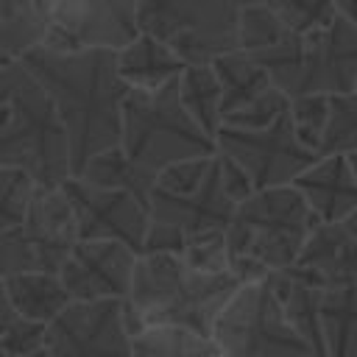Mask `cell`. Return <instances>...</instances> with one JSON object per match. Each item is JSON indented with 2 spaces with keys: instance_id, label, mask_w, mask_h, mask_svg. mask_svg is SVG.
<instances>
[{
  "instance_id": "obj_19",
  "label": "cell",
  "mask_w": 357,
  "mask_h": 357,
  "mask_svg": "<svg viewBox=\"0 0 357 357\" xmlns=\"http://www.w3.org/2000/svg\"><path fill=\"white\" fill-rule=\"evenodd\" d=\"M3 287L11 301V310L39 324H50L59 312H64L73 304L59 273H45V271L14 273L3 279Z\"/></svg>"
},
{
  "instance_id": "obj_31",
  "label": "cell",
  "mask_w": 357,
  "mask_h": 357,
  "mask_svg": "<svg viewBox=\"0 0 357 357\" xmlns=\"http://www.w3.org/2000/svg\"><path fill=\"white\" fill-rule=\"evenodd\" d=\"M33 192L36 184L28 173L14 167H0V234L25 220Z\"/></svg>"
},
{
  "instance_id": "obj_6",
  "label": "cell",
  "mask_w": 357,
  "mask_h": 357,
  "mask_svg": "<svg viewBox=\"0 0 357 357\" xmlns=\"http://www.w3.org/2000/svg\"><path fill=\"white\" fill-rule=\"evenodd\" d=\"M254 59L287 98L357 89V22L340 14L332 25L307 36L290 33Z\"/></svg>"
},
{
  "instance_id": "obj_36",
  "label": "cell",
  "mask_w": 357,
  "mask_h": 357,
  "mask_svg": "<svg viewBox=\"0 0 357 357\" xmlns=\"http://www.w3.org/2000/svg\"><path fill=\"white\" fill-rule=\"evenodd\" d=\"M184 240L187 237L178 229L165 226V223H156V220L148 218V229H145L139 254H181Z\"/></svg>"
},
{
  "instance_id": "obj_43",
  "label": "cell",
  "mask_w": 357,
  "mask_h": 357,
  "mask_svg": "<svg viewBox=\"0 0 357 357\" xmlns=\"http://www.w3.org/2000/svg\"><path fill=\"white\" fill-rule=\"evenodd\" d=\"M346 162H349L351 176H354V181H357V153H349V156H346Z\"/></svg>"
},
{
  "instance_id": "obj_30",
  "label": "cell",
  "mask_w": 357,
  "mask_h": 357,
  "mask_svg": "<svg viewBox=\"0 0 357 357\" xmlns=\"http://www.w3.org/2000/svg\"><path fill=\"white\" fill-rule=\"evenodd\" d=\"M178 257L198 273H229L226 229H204V231L187 234Z\"/></svg>"
},
{
  "instance_id": "obj_35",
  "label": "cell",
  "mask_w": 357,
  "mask_h": 357,
  "mask_svg": "<svg viewBox=\"0 0 357 357\" xmlns=\"http://www.w3.org/2000/svg\"><path fill=\"white\" fill-rule=\"evenodd\" d=\"M45 340H47V324L14 315L11 324L6 326V332L0 335V354L25 357V354H33V351L45 349Z\"/></svg>"
},
{
  "instance_id": "obj_4",
  "label": "cell",
  "mask_w": 357,
  "mask_h": 357,
  "mask_svg": "<svg viewBox=\"0 0 357 357\" xmlns=\"http://www.w3.org/2000/svg\"><path fill=\"white\" fill-rule=\"evenodd\" d=\"M120 148L153 176L178 159L215 153V142L192 123L178 100V78L153 92L126 89L120 109Z\"/></svg>"
},
{
  "instance_id": "obj_22",
  "label": "cell",
  "mask_w": 357,
  "mask_h": 357,
  "mask_svg": "<svg viewBox=\"0 0 357 357\" xmlns=\"http://www.w3.org/2000/svg\"><path fill=\"white\" fill-rule=\"evenodd\" d=\"M178 100L192 123L215 142V134L223 126V100L220 84L209 64H187L178 75Z\"/></svg>"
},
{
  "instance_id": "obj_41",
  "label": "cell",
  "mask_w": 357,
  "mask_h": 357,
  "mask_svg": "<svg viewBox=\"0 0 357 357\" xmlns=\"http://www.w3.org/2000/svg\"><path fill=\"white\" fill-rule=\"evenodd\" d=\"M340 223H343V226L349 229V234H351V237L357 240V209H354V212H349V215H346V218H343Z\"/></svg>"
},
{
  "instance_id": "obj_23",
  "label": "cell",
  "mask_w": 357,
  "mask_h": 357,
  "mask_svg": "<svg viewBox=\"0 0 357 357\" xmlns=\"http://www.w3.org/2000/svg\"><path fill=\"white\" fill-rule=\"evenodd\" d=\"M78 178L95 184V187H109V190H126L131 192L137 201H142L148 206V198H151V190H153V181L156 176L142 170L137 162H131L123 148H109L103 153H95L84 170L78 173Z\"/></svg>"
},
{
  "instance_id": "obj_14",
  "label": "cell",
  "mask_w": 357,
  "mask_h": 357,
  "mask_svg": "<svg viewBox=\"0 0 357 357\" xmlns=\"http://www.w3.org/2000/svg\"><path fill=\"white\" fill-rule=\"evenodd\" d=\"M137 251L114 240H78L59 279L73 301H123L131 287Z\"/></svg>"
},
{
  "instance_id": "obj_2",
  "label": "cell",
  "mask_w": 357,
  "mask_h": 357,
  "mask_svg": "<svg viewBox=\"0 0 357 357\" xmlns=\"http://www.w3.org/2000/svg\"><path fill=\"white\" fill-rule=\"evenodd\" d=\"M240 282L231 273H198L178 254H137L120 318L128 337L148 326H184L212 335V324Z\"/></svg>"
},
{
  "instance_id": "obj_45",
  "label": "cell",
  "mask_w": 357,
  "mask_h": 357,
  "mask_svg": "<svg viewBox=\"0 0 357 357\" xmlns=\"http://www.w3.org/2000/svg\"><path fill=\"white\" fill-rule=\"evenodd\" d=\"M25 357H47V351H45V349H39V351H33V354H25Z\"/></svg>"
},
{
  "instance_id": "obj_9",
  "label": "cell",
  "mask_w": 357,
  "mask_h": 357,
  "mask_svg": "<svg viewBox=\"0 0 357 357\" xmlns=\"http://www.w3.org/2000/svg\"><path fill=\"white\" fill-rule=\"evenodd\" d=\"M78 226L61 187H36L25 220L0 234V279L14 273H59L73 245Z\"/></svg>"
},
{
  "instance_id": "obj_11",
  "label": "cell",
  "mask_w": 357,
  "mask_h": 357,
  "mask_svg": "<svg viewBox=\"0 0 357 357\" xmlns=\"http://www.w3.org/2000/svg\"><path fill=\"white\" fill-rule=\"evenodd\" d=\"M139 0H53L42 47L47 50H120L137 33Z\"/></svg>"
},
{
  "instance_id": "obj_5",
  "label": "cell",
  "mask_w": 357,
  "mask_h": 357,
  "mask_svg": "<svg viewBox=\"0 0 357 357\" xmlns=\"http://www.w3.org/2000/svg\"><path fill=\"white\" fill-rule=\"evenodd\" d=\"M0 167L28 173L36 187H61L73 176L67 131L22 61L14 70L11 114L0 131Z\"/></svg>"
},
{
  "instance_id": "obj_42",
  "label": "cell",
  "mask_w": 357,
  "mask_h": 357,
  "mask_svg": "<svg viewBox=\"0 0 357 357\" xmlns=\"http://www.w3.org/2000/svg\"><path fill=\"white\" fill-rule=\"evenodd\" d=\"M262 3H268V0H229V6L237 11V8H245V6H262Z\"/></svg>"
},
{
  "instance_id": "obj_12",
  "label": "cell",
  "mask_w": 357,
  "mask_h": 357,
  "mask_svg": "<svg viewBox=\"0 0 357 357\" xmlns=\"http://www.w3.org/2000/svg\"><path fill=\"white\" fill-rule=\"evenodd\" d=\"M78 226V240H114L139 254L148 229V206L126 190L95 187L78 176L61 184Z\"/></svg>"
},
{
  "instance_id": "obj_39",
  "label": "cell",
  "mask_w": 357,
  "mask_h": 357,
  "mask_svg": "<svg viewBox=\"0 0 357 357\" xmlns=\"http://www.w3.org/2000/svg\"><path fill=\"white\" fill-rule=\"evenodd\" d=\"M17 312L11 310V301H8V296H6V287H3V279H0V335L6 332V326L11 324V318H14Z\"/></svg>"
},
{
  "instance_id": "obj_13",
  "label": "cell",
  "mask_w": 357,
  "mask_h": 357,
  "mask_svg": "<svg viewBox=\"0 0 357 357\" xmlns=\"http://www.w3.org/2000/svg\"><path fill=\"white\" fill-rule=\"evenodd\" d=\"M47 357H131L120 301H73L47 324Z\"/></svg>"
},
{
  "instance_id": "obj_33",
  "label": "cell",
  "mask_w": 357,
  "mask_h": 357,
  "mask_svg": "<svg viewBox=\"0 0 357 357\" xmlns=\"http://www.w3.org/2000/svg\"><path fill=\"white\" fill-rule=\"evenodd\" d=\"M212 159H215V153L212 156H195V159H178V162H173L156 173L153 187L162 192H170V195H187V192L201 187V181L206 178V173L212 167Z\"/></svg>"
},
{
  "instance_id": "obj_16",
  "label": "cell",
  "mask_w": 357,
  "mask_h": 357,
  "mask_svg": "<svg viewBox=\"0 0 357 357\" xmlns=\"http://www.w3.org/2000/svg\"><path fill=\"white\" fill-rule=\"evenodd\" d=\"M287 273L321 293L357 284V240L343 223H318Z\"/></svg>"
},
{
  "instance_id": "obj_3",
  "label": "cell",
  "mask_w": 357,
  "mask_h": 357,
  "mask_svg": "<svg viewBox=\"0 0 357 357\" xmlns=\"http://www.w3.org/2000/svg\"><path fill=\"white\" fill-rule=\"evenodd\" d=\"M318 223L293 184L254 190L234 206L226 226L229 273L240 284H248L287 271Z\"/></svg>"
},
{
  "instance_id": "obj_32",
  "label": "cell",
  "mask_w": 357,
  "mask_h": 357,
  "mask_svg": "<svg viewBox=\"0 0 357 357\" xmlns=\"http://www.w3.org/2000/svg\"><path fill=\"white\" fill-rule=\"evenodd\" d=\"M326 112H329V95H298V98H290L287 103L293 134L298 137L301 145H307L315 153H318L321 134L326 126Z\"/></svg>"
},
{
  "instance_id": "obj_46",
  "label": "cell",
  "mask_w": 357,
  "mask_h": 357,
  "mask_svg": "<svg viewBox=\"0 0 357 357\" xmlns=\"http://www.w3.org/2000/svg\"><path fill=\"white\" fill-rule=\"evenodd\" d=\"M8 61H11V59H8V56H6V53H3V50H0V67H6V64H8Z\"/></svg>"
},
{
  "instance_id": "obj_1",
  "label": "cell",
  "mask_w": 357,
  "mask_h": 357,
  "mask_svg": "<svg viewBox=\"0 0 357 357\" xmlns=\"http://www.w3.org/2000/svg\"><path fill=\"white\" fill-rule=\"evenodd\" d=\"M17 61L45 89L67 131L73 176L95 153L120 145V109L128 86L117 75L114 50H47L39 45Z\"/></svg>"
},
{
  "instance_id": "obj_27",
  "label": "cell",
  "mask_w": 357,
  "mask_h": 357,
  "mask_svg": "<svg viewBox=\"0 0 357 357\" xmlns=\"http://www.w3.org/2000/svg\"><path fill=\"white\" fill-rule=\"evenodd\" d=\"M357 153V89L329 95L326 126L321 134L318 156Z\"/></svg>"
},
{
  "instance_id": "obj_8",
  "label": "cell",
  "mask_w": 357,
  "mask_h": 357,
  "mask_svg": "<svg viewBox=\"0 0 357 357\" xmlns=\"http://www.w3.org/2000/svg\"><path fill=\"white\" fill-rule=\"evenodd\" d=\"M237 11L229 0H139L137 25L165 42L184 64H212L237 50Z\"/></svg>"
},
{
  "instance_id": "obj_21",
  "label": "cell",
  "mask_w": 357,
  "mask_h": 357,
  "mask_svg": "<svg viewBox=\"0 0 357 357\" xmlns=\"http://www.w3.org/2000/svg\"><path fill=\"white\" fill-rule=\"evenodd\" d=\"M209 67L220 84L223 117L245 109L248 103H254L259 95H265L273 86L268 70L254 56H248L243 50H229V53L218 56Z\"/></svg>"
},
{
  "instance_id": "obj_7",
  "label": "cell",
  "mask_w": 357,
  "mask_h": 357,
  "mask_svg": "<svg viewBox=\"0 0 357 357\" xmlns=\"http://www.w3.org/2000/svg\"><path fill=\"white\" fill-rule=\"evenodd\" d=\"M212 340L223 357H315L290 326L271 273L237 287L212 324Z\"/></svg>"
},
{
  "instance_id": "obj_20",
  "label": "cell",
  "mask_w": 357,
  "mask_h": 357,
  "mask_svg": "<svg viewBox=\"0 0 357 357\" xmlns=\"http://www.w3.org/2000/svg\"><path fill=\"white\" fill-rule=\"evenodd\" d=\"M273 290L282 301V310L296 329V335L312 349L315 357H329L326 354V337H324V324H321V290L298 282L287 271L271 273Z\"/></svg>"
},
{
  "instance_id": "obj_26",
  "label": "cell",
  "mask_w": 357,
  "mask_h": 357,
  "mask_svg": "<svg viewBox=\"0 0 357 357\" xmlns=\"http://www.w3.org/2000/svg\"><path fill=\"white\" fill-rule=\"evenodd\" d=\"M47 17L33 0H0V50L17 61L45 39Z\"/></svg>"
},
{
  "instance_id": "obj_29",
  "label": "cell",
  "mask_w": 357,
  "mask_h": 357,
  "mask_svg": "<svg viewBox=\"0 0 357 357\" xmlns=\"http://www.w3.org/2000/svg\"><path fill=\"white\" fill-rule=\"evenodd\" d=\"M268 6L293 36L315 33L340 17L332 0H268Z\"/></svg>"
},
{
  "instance_id": "obj_10",
  "label": "cell",
  "mask_w": 357,
  "mask_h": 357,
  "mask_svg": "<svg viewBox=\"0 0 357 357\" xmlns=\"http://www.w3.org/2000/svg\"><path fill=\"white\" fill-rule=\"evenodd\" d=\"M215 153L231 159L254 184V190L293 184L301 170H307L318 153L298 142L293 134L287 112L265 128H229L220 126L215 134Z\"/></svg>"
},
{
  "instance_id": "obj_34",
  "label": "cell",
  "mask_w": 357,
  "mask_h": 357,
  "mask_svg": "<svg viewBox=\"0 0 357 357\" xmlns=\"http://www.w3.org/2000/svg\"><path fill=\"white\" fill-rule=\"evenodd\" d=\"M287 103H290V98L284 92H279L276 86H271L265 95H259L245 109L226 114L223 117V126H229V128H245V131L265 128V126H271L276 117H282L287 112Z\"/></svg>"
},
{
  "instance_id": "obj_44",
  "label": "cell",
  "mask_w": 357,
  "mask_h": 357,
  "mask_svg": "<svg viewBox=\"0 0 357 357\" xmlns=\"http://www.w3.org/2000/svg\"><path fill=\"white\" fill-rule=\"evenodd\" d=\"M33 3H36V8H39L45 17H47V11H50V3H53V0H33Z\"/></svg>"
},
{
  "instance_id": "obj_38",
  "label": "cell",
  "mask_w": 357,
  "mask_h": 357,
  "mask_svg": "<svg viewBox=\"0 0 357 357\" xmlns=\"http://www.w3.org/2000/svg\"><path fill=\"white\" fill-rule=\"evenodd\" d=\"M14 70H17V61H8L6 67H0V131L6 128V123H8V114H11Z\"/></svg>"
},
{
  "instance_id": "obj_37",
  "label": "cell",
  "mask_w": 357,
  "mask_h": 357,
  "mask_svg": "<svg viewBox=\"0 0 357 357\" xmlns=\"http://www.w3.org/2000/svg\"><path fill=\"white\" fill-rule=\"evenodd\" d=\"M218 170H220V184H223V192L234 201V206L240 204V201H245L251 192H254V184H251V178L231 162V159H226V156H220L218 153Z\"/></svg>"
},
{
  "instance_id": "obj_17",
  "label": "cell",
  "mask_w": 357,
  "mask_h": 357,
  "mask_svg": "<svg viewBox=\"0 0 357 357\" xmlns=\"http://www.w3.org/2000/svg\"><path fill=\"white\" fill-rule=\"evenodd\" d=\"M293 187L304 195L307 206L321 223H340L357 209V181L346 156H318L296 176Z\"/></svg>"
},
{
  "instance_id": "obj_15",
  "label": "cell",
  "mask_w": 357,
  "mask_h": 357,
  "mask_svg": "<svg viewBox=\"0 0 357 357\" xmlns=\"http://www.w3.org/2000/svg\"><path fill=\"white\" fill-rule=\"evenodd\" d=\"M234 212V201L223 192L220 170H218V153L212 159V167L198 190L187 195H170L162 190H151L148 198V218L165 226L178 229L184 237L204 231V229H226Z\"/></svg>"
},
{
  "instance_id": "obj_25",
  "label": "cell",
  "mask_w": 357,
  "mask_h": 357,
  "mask_svg": "<svg viewBox=\"0 0 357 357\" xmlns=\"http://www.w3.org/2000/svg\"><path fill=\"white\" fill-rule=\"evenodd\" d=\"M131 357H223L212 335L184 326H148L131 337Z\"/></svg>"
},
{
  "instance_id": "obj_28",
  "label": "cell",
  "mask_w": 357,
  "mask_h": 357,
  "mask_svg": "<svg viewBox=\"0 0 357 357\" xmlns=\"http://www.w3.org/2000/svg\"><path fill=\"white\" fill-rule=\"evenodd\" d=\"M234 31H237V50L248 56H259L290 36V31L282 25V20L273 14L268 3L237 8Z\"/></svg>"
},
{
  "instance_id": "obj_40",
  "label": "cell",
  "mask_w": 357,
  "mask_h": 357,
  "mask_svg": "<svg viewBox=\"0 0 357 357\" xmlns=\"http://www.w3.org/2000/svg\"><path fill=\"white\" fill-rule=\"evenodd\" d=\"M332 3L337 6V11H340L343 17H349V20L357 22V0H332Z\"/></svg>"
},
{
  "instance_id": "obj_18",
  "label": "cell",
  "mask_w": 357,
  "mask_h": 357,
  "mask_svg": "<svg viewBox=\"0 0 357 357\" xmlns=\"http://www.w3.org/2000/svg\"><path fill=\"white\" fill-rule=\"evenodd\" d=\"M117 61V75L128 89L139 92H153L181 75L187 67L165 42H159L151 33H137L128 45L114 50Z\"/></svg>"
},
{
  "instance_id": "obj_47",
  "label": "cell",
  "mask_w": 357,
  "mask_h": 357,
  "mask_svg": "<svg viewBox=\"0 0 357 357\" xmlns=\"http://www.w3.org/2000/svg\"><path fill=\"white\" fill-rule=\"evenodd\" d=\"M0 357H6V354H0Z\"/></svg>"
},
{
  "instance_id": "obj_24",
  "label": "cell",
  "mask_w": 357,
  "mask_h": 357,
  "mask_svg": "<svg viewBox=\"0 0 357 357\" xmlns=\"http://www.w3.org/2000/svg\"><path fill=\"white\" fill-rule=\"evenodd\" d=\"M321 324L329 357H357V284L321 293Z\"/></svg>"
}]
</instances>
